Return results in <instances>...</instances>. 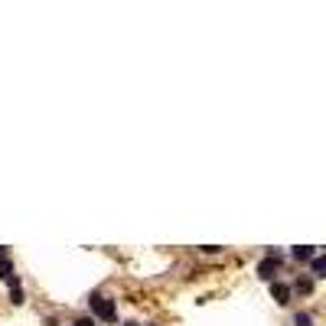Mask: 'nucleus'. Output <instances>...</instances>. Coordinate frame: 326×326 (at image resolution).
Returning a JSON list of instances; mask_svg holds the SVG:
<instances>
[{
    "label": "nucleus",
    "instance_id": "f257e3e1",
    "mask_svg": "<svg viewBox=\"0 0 326 326\" xmlns=\"http://www.w3.org/2000/svg\"><path fill=\"white\" fill-rule=\"evenodd\" d=\"M88 307H92V313L98 316V320H105V323H111V320H114V316H117L114 303H111L108 297H98V294H95L92 300H88Z\"/></svg>",
    "mask_w": 326,
    "mask_h": 326
},
{
    "label": "nucleus",
    "instance_id": "f03ea898",
    "mask_svg": "<svg viewBox=\"0 0 326 326\" xmlns=\"http://www.w3.org/2000/svg\"><path fill=\"white\" fill-rule=\"evenodd\" d=\"M277 274V258H265L258 265V277H265V281H271V277Z\"/></svg>",
    "mask_w": 326,
    "mask_h": 326
},
{
    "label": "nucleus",
    "instance_id": "7ed1b4c3",
    "mask_svg": "<svg viewBox=\"0 0 326 326\" xmlns=\"http://www.w3.org/2000/svg\"><path fill=\"white\" fill-rule=\"evenodd\" d=\"M290 254H294V261H310V258L316 254V248H313V245H297Z\"/></svg>",
    "mask_w": 326,
    "mask_h": 326
},
{
    "label": "nucleus",
    "instance_id": "20e7f679",
    "mask_svg": "<svg viewBox=\"0 0 326 326\" xmlns=\"http://www.w3.org/2000/svg\"><path fill=\"white\" fill-rule=\"evenodd\" d=\"M0 277H4V281H17V274H13V261L10 258H7V254H4V258H0Z\"/></svg>",
    "mask_w": 326,
    "mask_h": 326
},
{
    "label": "nucleus",
    "instance_id": "39448f33",
    "mask_svg": "<svg viewBox=\"0 0 326 326\" xmlns=\"http://www.w3.org/2000/svg\"><path fill=\"white\" fill-rule=\"evenodd\" d=\"M271 297L277 303H287L290 300V287H284V284H271Z\"/></svg>",
    "mask_w": 326,
    "mask_h": 326
},
{
    "label": "nucleus",
    "instance_id": "423d86ee",
    "mask_svg": "<svg viewBox=\"0 0 326 326\" xmlns=\"http://www.w3.org/2000/svg\"><path fill=\"white\" fill-rule=\"evenodd\" d=\"M310 271H313V277H323L326 274V258H323V254H313V258H310Z\"/></svg>",
    "mask_w": 326,
    "mask_h": 326
},
{
    "label": "nucleus",
    "instance_id": "0eeeda50",
    "mask_svg": "<svg viewBox=\"0 0 326 326\" xmlns=\"http://www.w3.org/2000/svg\"><path fill=\"white\" fill-rule=\"evenodd\" d=\"M10 300H13V303H23V290H20V281L10 284Z\"/></svg>",
    "mask_w": 326,
    "mask_h": 326
},
{
    "label": "nucleus",
    "instance_id": "6e6552de",
    "mask_svg": "<svg viewBox=\"0 0 326 326\" xmlns=\"http://www.w3.org/2000/svg\"><path fill=\"white\" fill-rule=\"evenodd\" d=\"M294 326H313V316H310V313H297L294 316Z\"/></svg>",
    "mask_w": 326,
    "mask_h": 326
},
{
    "label": "nucleus",
    "instance_id": "1a4fd4ad",
    "mask_svg": "<svg viewBox=\"0 0 326 326\" xmlns=\"http://www.w3.org/2000/svg\"><path fill=\"white\" fill-rule=\"evenodd\" d=\"M297 290H300V294H310V290H313V281H297Z\"/></svg>",
    "mask_w": 326,
    "mask_h": 326
},
{
    "label": "nucleus",
    "instance_id": "9d476101",
    "mask_svg": "<svg viewBox=\"0 0 326 326\" xmlns=\"http://www.w3.org/2000/svg\"><path fill=\"white\" fill-rule=\"evenodd\" d=\"M75 326H95V316H82V320H75Z\"/></svg>",
    "mask_w": 326,
    "mask_h": 326
},
{
    "label": "nucleus",
    "instance_id": "9b49d317",
    "mask_svg": "<svg viewBox=\"0 0 326 326\" xmlns=\"http://www.w3.org/2000/svg\"><path fill=\"white\" fill-rule=\"evenodd\" d=\"M124 326H137V323H124Z\"/></svg>",
    "mask_w": 326,
    "mask_h": 326
}]
</instances>
